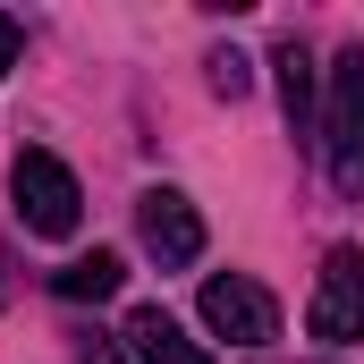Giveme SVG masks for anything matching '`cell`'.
I'll return each mask as SVG.
<instances>
[{"label": "cell", "instance_id": "6da1fadb", "mask_svg": "<svg viewBox=\"0 0 364 364\" xmlns=\"http://www.w3.org/2000/svg\"><path fill=\"white\" fill-rule=\"evenodd\" d=\"M322 153H331L339 195H364V43H348L331 60V85H322Z\"/></svg>", "mask_w": 364, "mask_h": 364}, {"label": "cell", "instance_id": "7a4b0ae2", "mask_svg": "<svg viewBox=\"0 0 364 364\" xmlns=\"http://www.w3.org/2000/svg\"><path fill=\"white\" fill-rule=\"evenodd\" d=\"M9 195H17V220H26L34 237H77V220H85L77 170H68L60 153H17V170H9Z\"/></svg>", "mask_w": 364, "mask_h": 364}, {"label": "cell", "instance_id": "3957f363", "mask_svg": "<svg viewBox=\"0 0 364 364\" xmlns=\"http://www.w3.org/2000/svg\"><path fill=\"white\" fill-rule=\"evenodd\" d=\"M203 331H220L229 348H272V339H279L272 288H263V279H246V272L203 279Z\"/></svg>", "mask_w": 364, "mask_h": 364}, {"label": "cell", "instance_id": "277c9868", "mask_svg": "<svg viewBox=\"0 0 364 364\" xmlns=\"http://www.w3.org/2000/svg\"><path fill=\"white\" fill-rule=\"evenodd\" d=\"M305 322H314V339H331V348H356L364 339V255L356 246H331V255H322V279H314Z\"/></svg>", "mask_w": 364, "mask_h": 364}, {"label": "cell", "instance_id": "5b68a950", "mask_svg": "<svg viewBox=\"0 0 364 364\" xmlns=\"http://www.w3.org/2000/svg\"><path fill=\"white\" fill-rule=\"evenodd\" d=\"M136 229H144V246H153V263H161V272H186V263L203 255V212L186 203L178 186H144Z\"/></svg>", "mask_w": 364, "mask_h": 364}, {"label": "cell", "instance_id": "8992f818", "mask_svg": "<svg viewBox=\"0 0 364 364\" xmlns=\"http://www.w3.org/2000/svg\"><path fill=\"white\" fill-rule=\"evenodd\" d=\"M279 68V110H288V127H296V144H322V68H314V51L288 34L272 51Z\"/></svg>", "mask_w": 364, "mask_h": 364}, {"label": "cell", "instance_id": "52a82bcc", "mask_svg": "<svg viewBox=\"0 0 364 364\" xmlns=\"http://www.w3.org/2000/svg\"><path fill=\"white\" fill-rule=\"evenodd\" d=\"M119 339H127V356H136V364H212V348H195L161 305H136Z\"/></svg>", "mask_w": 364, "mask_h": 364}, {"label": "cell", "instance_id": "ba28073f", "mask_svg": "<svg viewBox=\"0 0 364 364\" xmlns=\"http://www.w3.org/2000/svg\"><path fill=\"white\" fill-rule=\"evenodd\" d=\"M119 279H127V263L93 246V255H77L68 272H51V288H60L68 305H102V296H119Z\"/></svg>", "mask_w": 364, "mask_h": 364}, {"label": "cell", "instance_id": "9c48e42d", "mask_svg": "<svg viewBox=\"0 0 364 364\" xmlns=\"http://www.w3.org/2000/svg\"><path fill=\"white\" fill-rule=\"evenodd\" d=\"M203 68H212V93H229V102H237V93L255 85V68H246V51H212Z\"/></svg>", "mask_w": 364, "mask_h": 364}, {"label": "cell", "instance_id": "30bf717a", "mask_svg": "<svg viewBox=\"0 0 364 364\" xmlns=\"http://www.w3.org/2000/svg\"><path fill=\"white\" fill-rule=\"evenodd\" d=\"M17 43H26V34H17V17H9V9H0V77H9V68H17Z\"/></svg>", "mask_w": 364, "mask_h": 364}, {"label": "cell", "instance_id": "8fae6325", "mask_svg": "<svg viewBox=\"0 0 364 364\" xmlns=\"http://www.w3.org/2000/svg\"><path fill=\"white\" fill-rule=\"evenodd\" d=\"M85 364H127V339H85Z\"/></svg>", "mask_w": 364, "mask_h": 364}]
</instances>
